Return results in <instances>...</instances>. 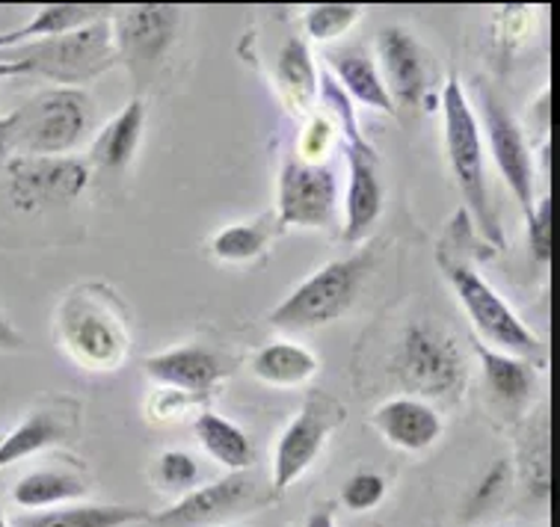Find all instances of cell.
Listing matches in <instances>:
<instances>
[{
    "label": "cell",
    "instance_id": "cell-38",
    "mask_svg": "<svg viewBox=\"0 0 560 527\" xmlns=\"http://www.w3.org/2000/svg\"><path fill=\"white\" fill-rule=\"evenodd\" d=\"M21 74H31V71H27V66H21V62L0 60V81H7V78H21Z\"/></svg>",
    "mask_w": 560,
    "mask_h": 527
},
{
    "label": "cell",
    "instance_id": "cell-29",
    "mask_svg": "<svg viewBox=\"0 0 560 527\" xmlns=\"http://www.w3.org/2000/svg\"><path fill=\"white\" fill-rule=\"evenodd\" d=\"M362 15V7H350V3H320V7H308L303 15V27L312 39L332 42L345 36Z\"/></svg>",
    "mask_w": 560,
    "mask_h": 527
},
{
    "label": "cell",
    "instance_id": "cell-4",
    "mask_svg": "<svg viewBox=\"0 0 560 527\" xmlns=\"http://www.w3.org/2000/svg\"><path fill=\"white\" fill-rule=\"evenodd\" d=\"M12 119V157H66L90 125V98L81 90H45Z\"/></svg>",
    "mask_w": 560,
    "mask_h": 527
},
{
    "label": "cell",
    "instance_id": "cell-18",
    "mask_svg": "<svg viewBox=\"0 0 560 527\" xmlns=\"http://www.w3.org/2000/svg\"><path fill=\"white\" fill-rule=\"evenodd\" d=\"M273 83L279 92V102L285 104L288 113L294 116H312L315 113L320 83H317V69L312 60V51L303 39H288L282 51L276 57Z\"/></svg>",
    "mask_w": 560,
    "mask_h": 527
},
{
    "label": "cell",
    "instance_id": "cell-2",
    "mask_svg": "<svg viewBox=\"0 0 560 527\" xmlns=\"http://www.w3.org/2000/svg\"><path fill=\"white\" fill-rule=\"evenodd\" d=\"M7 60L27 66L31 74L62 83V90H78V83L102 78L119 57H116L110 19H98L54 39L19 45L7 51Z\"/></svg>",
    "mask_w": 560,
    "mask_h": 527
},
{
    "label": "cell",
    "instance_id": "cell-19",
    "mask_svg": "<svg viewBox=\"0 0 560 527\" xmlns=\"http://www.w3.org/2000/svg\"><path fill=\"white\" fill-rule=\"evenodd\" d=\"M145 125V107L140 98H133L131 104H125V110L104 125L98 137L92 140L90 149V163L86 166H95L102 173H122L128 169L137 154V145H140V137H143Z\"/></svg>",
    "mask_w": 560,
    "mask_h": 527
},
{
    "label": "cell",
    "instance_id": "cell-20",
    "mask_svg": "<svg viewBox=\"0 0 560 527\" xmlns=\"http://www.w3.org/2000/svg\"><path fill=\"white\" fill-rule=\"evenodd\" d=\"M329 69L336 74L338 90L347 92L353 102L362 107L380 113H395L392 95H388L386 83L380 78L377 62L371 60L362 48H338V51L326 54Z\"/></svg>",
    "mask_w": 560,
    "mask_h": 527
},
{
    "label": "cell",
    "instance_id": "cell-5",
    "mask_svg": "<svg viewBox=\"0 0 560 527\" xmlns=\"http://www.w3.org/2000/svg\"><path fill=\"white\" fill-rule=\"evenodd\" d=\"M368 261H371L368 253H359L320 267L294 294L276 305L270 312V324L300 332V329H317V326L338 320L357 300Z\"/></svg>",
    "mask_w": 560,
    "mask_h": 527
},
{
    "label": "cell",
    "instance_id": "cell-6",
    "mask_svg": "<svg viewBox=\"0 0 560 527\" xmlns=\"http://www.w3.org/2000/svg\"><path fill=\"white\" fill-rule=\"evenodd\" d=\"M398 376L418 400L457 395L466 383V359L457 338L430 320L412 324L400 341Z\"/></svg>",
    "mask_w": 560,
    "mask_h": 527
},
{
    "label": "cell",
    "instance_id": "cell-11",
    "mask_svg": "<svg viewBox=\"0 0 560 527\" xmlns=\"http://www.w3.org/2000/svg\"><path fill=\"white\" fill-rule=\"evenodd\" d=\"M338 204L336 173L324 163L291 157L279 175V213L276 223L296 229H320L332 220Z\"/></svg>",
    "mask_w": 560,
    "mask_h": 527
},
{
    "label": "cell",
    "instance_id": "cell-37",
    "mask_svg": "<svg viewBox=\"0 0 560 527\" xmlns=\"http://www.w3.org/2000/svg\"><path fill=\"white\" fill-rule=\"evenodd\" d=\"M306 527H336V513L329 507L315 510V513L306 518Z\"/></svg>",
    "mask_w": 560,
    "mask_h": 527
},
{
    "label": "cell",
    "instance_id": "cell-17",
    "mask_svg": "<svg viewBox=\"0 0 560 527\" xmlns=\"http://www.w3.org/2000/svg\"><path fill=\"white\" fill-rule=\"evenodd\" d=\"M374 426H377L388 445L418 454L428 450L442 436V418L428 400L418 397H392L374 412Z\"/></svg>",
    "mask_w": 560,
    "mask_h": 527
},
{
    "label": "cell",
    "instance_id": "cell-35",
    "mask_svg": "<svg viewBox=\"0 0 560 527\" xmlns=\"http://www.w3.org/2000/svg\"><path fill=\"white\" fill-rule=\"evenodd\" d=\"M24 347V338L15 326L0 315V350H21Z\"/></svg>",
    "mask_w": 560,
    "mask_h": 527
},
{
    "label": "cell",
    "instance_id": "cell-10",
    "mask_svg": "<svg viewBox=\"0 0 560 527\" xmlns=\"http://www.w3.org/2000/svg\"><path fill=\"white\" fill-rule=\"evenodd\" d=\"M178 24L182 10L175 7H128L113 21L116 57L131 69L140 90L161 66L163 54L170 51L178 36Z\"/></svg>",
    "mask_w": 560,
    "mask_h": 527
},
{
    "label": "cell",
    "instance_id": "cell-23",
    "mask_svg": "<svg viewBox=\"0 0 560 527\" xmlns=\"http://www.w3.org/2000/svg\"><path fill=\"white\" fill-rule=\"evenodd\" d=\"M107 7H90V3H48L39 7L27 24H21L19 31L0 33V51H12L19 45H31V42L54 39L62 33L78 31L83 24L107 19Z\"/></svg>",
    "mask_w": 560,
    "mask_h": 527
},
{
    "label": "cell",
    "instance_id": "cell-34",
    "mask_svg": "<svg viewBox=\"0 0 560 527\" xmlns=\"http://www.w3.org/2000/svg\"><path fill=\"white\" fill-rule=\"evenodd\" d=\"M190 397L182 395V391H173V388H161L158 395L152 397V418L158 421H175V418H182L184 406H187Z\"/></svg>",
    "mask_w": 560,
    "mask_h": 527
},
{
    "label": "cell",
    "instance_id": "cell-14",
    "mask_svg": "<svg viewBox=\"0 0 560 527\" xmlns=\"http://www.w3.org/2000/svg\"><path fill=\"white\" fill-rule=\"evenodd\" d=\"M145 376L158 386L173 388L187 397H202L220 386L225 376L223 359L205 347H175L166 353L149 355L143 362Z\"/></svg>",
    "mask_w": 560,
    "mask_h": 527
},
{
    "label": "cell",
    "instance_id": "cell-15",
    "mask_svg": "<svg viewBox=\"0 0 560 527\" xmlns=\"http://www.w3.org/2000/svg\"><path fill=\"white\" fill-rule=\"evenodd\" d=\"M377 57L380 78L386 83L392 104L416 110L424 98V90H428L424 62H421L416 39L400 27H386L377 36Z\"/></svg>",
    "mask_w": 560,
    "mask_h": 527
},
{
    "label": "cell",
    "instance_id": "cell-33",
    "mask_svg": "<svg viewBox=\"0 0 560 527\" xmlns=\"http://www.w3.org/2000/svg\"><path fill=\"white\" fill-rule=\"evenodd\" d=\"M528 244L534 261L546 267L551 258V202L542 199L534 211L528 213Z\"/></svg>",
    "mask_w": 560,
    "mask_h": 527
},
{
    "label": "cell",
    "instance_id": "cell-8",
    "mask_svg": "<svg viewBox=\"0 0 560 527\" xmlns=\"http://www.w3.org/2000/svg\"><path fill=\"white\" fill-rule=\"evenodd\" d=\"M90 184V166L74 157H12L3 166V196L15 211H45L74 202Z\"/></svg>",
    "mask_w": 560,
    "mask_h": 527
},
{
    "label": "cell",
    "instance_id": "cell-36",
    "mask_svg": "<svg viewBox=\"0 0 560 527\" xmlns=\"http://www.w3.org/2000/svg\"><path fill=\"white\" fill-rule=\"evenodd\" d=\"M12 154V119L10 116H0V157H10Z\"/></svg>",
    "mask_w": 560,
    "mask_h": 527
},
{
    "label": "cell",
    "instance_id": "cell-28",
    "mask_svg": "<svg viewBox=\"0 0 560 527\" xmlns=\"http://www.w3.org/2000/svg\"><path fill=\"white\" fill-rule=\"evenodd\" d=\"M270 237H273V229L267 225V220L229 225V229L214 234L211 253H214L220 261L229 264L253 261V258H258V255L265 253L267 244H270Z\"/></svg>",
    "mask_w": 560,
    "mask_h": 527
},
{
    "label": "cell",
    "instance_id": "cell-16",
    "mask_svg": "<svg viewBox=\"0 0 560 527\" xmlns=\"http://www.w3.org/2000/svg\"><path fill=\"white\" fill-rule=\"evenodd\" d=\"M347 169H350V181H347L345 199V241L359 244V241H365L368 232L377 223L380 211H383V187H380L377 178L374 149L371 145H347Z\"/></svg>",
    "mask_w": 560,
    "mask_h": 527
},
{
    "label": "cell",
    "instance_id": "cell-32",
    "mask_svg": "<svg viewBox=\"0 0 560 527\" xmlns=\"http://www.w3.org/2000/svg\"><path fill=\"white\" fill-rule=\"evenodd\" d=\"M332 142H336V125H332V119H326L320 113H312L306 128L300 133V140H296V161L324 163V157L332 149Z\"/></svg>",
    "mask_w": 560,
    "mask_h": 527
},
{
    "label": "cell",
    "instance_id": "cell-26",
    "mask_svg": "<svg viewBox=\"0 0 560 527\" xmlns=\"http://www.w3.org/2000/svg\"><path fill=\"white\" fill-rule=\"evenodd\" d=\"M194 430L205 454L229 475H241L244 468L253 466V442L235 421L217 412H202L194 421Z\"/></svg>",
    "mask_w": 560,
    "mask_h": 527
},
{
    "label": "cell",
    "instance_id": "cell-27",
    "mask_svg": "<svg viewBox=\"0 0 560 527\" xmlns=\"http://www.w3.org/2000/svg\"><path fill=\"white\" fill-rule=\"evenodd\" d=\"M478 355L480 365H483V376H487V386L495 395V400H501L508 409H520L522 403H528L537 379H534V371H530L525 359L489 350L483 344H478Z\"/></svg>",
    "mask_w": 560,
    "mask_h": 527
},
{
    "label": "cell",
    "instance_id": "cell-13",
    "mask_svg": "<svg viewBox=\"0 0 560 527\" xmlns=\"http://www.w3.org/2000/svg\"><path fill=\"white\" fill-rule=\"evenodd\" d=\"M253 501V483L244 475H229L208 487L190 489L173 507L152 516L154 527H211L235 516Z\"/></svg>",
    "mask_w": 560,
    "mask_h": 527
},
{
    "label": "cell",
    "instance_id": "cell-12",
    "mask_svg": "<svg viewBox=\"0 0 560 527\" xmlns=\"http://www.w3.org/2000/svg\"><path fill=\"white\" fill-rule=\"evenodd\" d=\"M483 125H487L489 152L501 178L525 213H530L534 211V157L516 119L489 92H483Z\"/></svg>",
    "mask_w": 560,
    "mask_h": 527
},
{
    "label": "cell",
    "instance_id": "cell-31",
    "mask_svg": "<svg viewBox=\"0 0 560 527\" xmlns=\"http://www.w3.org/2000/svg\"><path fill=\"white\" fill-rule=\"evenodd\" d=\"M383 497H386V480L377 471H357L341 489V504L350 513H368L380 507Z\"/></svg>",
    "mask_w": 560,
    "mask_h": 527
},
{
    "label": "cell",
    "instance_id": "cell-7",
    "mask_svg": "<svg viewBox=\"0 0 560 527\" xmlns=\"http://www.w3.org/2000/svg\"><path fill=\"white\" fill-rule=\"evenodd\" d=\"M445 273L480 338L492 344L489 350L516 355V359H530L540 353V338L522 324L520 315L501 300L499 291L483 282L469 264L445 261Z\"/></svg>",
    "mask_w": 560,
    "mask_h": 527
},
{
    "label": "cell",
    "instance_id": "cell-30",
    "mask_svg": "<svg viewBox=\"0 0 560 527\" xmlns=\"http://www.w3.org/2000/svg\"><path fill=\"white\" fill-rule=\"evenodd\" d=\"M154 480L163 492L182 497L199 487V462L187 450H163L154 462Z\"/></svg>",
    "mask_w": 560,
    "mask_h": 527
},
{
    "label": "cell",
    "instance_id": "cell-3",
    "mask_svg": "<svg viewBox=\"0 0 560 527\" xmlns=\"http://www.w3.org/2000/svg\"><path fill=\"white\" fill-rule=\"evenodd\" d=\"M442 116H445V149H448L451 173L466 204H469L475 223L487 241L501 244V229L495 223V211L489 202L487 169H483V137H480L478 116L471 110L469 98L463 95L454 78L442 90Z\"/></svg>",
    "mask_w": 560,
    "mask_h": 527
},
{
    "label": "cell",
    "instance_id": "cell-1",
    "mask_svg": "<svg viewBox=\"0 0 560 527\" xmlns=\"http://www.w3.org/2000/svg\"><path fill=\"white\" fill-rule=\"evenodd\" d=\"M57 344L83 371H119L131 353L128 308L107 284H78L57 308Z\"/></svg>",
    "mask_w": 560,
    "mask_h": 527
},
{
    "label": "cell",
    "instance_id": "cell-39",
    "mask_svg": "<svg viewBox=\"0 0 560 527\" xmlns=\"http://www.w3.org/2000/svg\"><path fill=\"white\" fill-rule=\"evenodd\" d=\"M0 527H10V525H7V522H3V518H0Z\"/></svg>",
    "mask_w": 560,
    "mask_h": 527
},
{
    "label": "cell",
    "instance_id": "cell-24",
    "mask_svg": "<svg viewBox=\"0 0 560 527\" xmlns=\"http://www.w3.org/2000/svg\"><path fill=\"white\" fill-rule=\"evenodd\" d=\"M86 495H90V487L83 477L72 475V471H57V468L31 471L12 487V504L21 510H31V513L62 507V504H78Z\"/></svg>",
    "mask_w": 560,
    "mask_h": 527
},
{
    "label": "cell",
    "instance_id": "cell-25",
    "mask_svg": "<svg viewBox=\"0 0 560 527\" xmlns=\"http://www.w3.org/2000/svg\"><path fill=\"white\" fill-rule=\"evenodd\" d=\"M317 355L296 341H270L249 362L261 383L273 388H296L317 374Z\"/></svg>",
    "mask_w": 560,
    "mask_h": 527
},
{
    "label": "cell",
    "instance_id": "cell-9",
    "mask_svg": "<svg viewBox=\"0 0 560 527\" xmlns=\"http://www.w3.org/2000/svg\"><path fill=\"white\" fill-rule=\"evenodd\" d=\"M345 418L341 403L332 397L312 395L300 409V415L285 426L273 450V492H288L320 457L326 438Z\"/></svg>",
    "mask_w": 560,
    "mask_h": 527
},
{
    "label": "cell",
    "instance_id": "cell-21",
    "mask_svg": "<svg viewBox=\"0 0 560 527\" xmlns=\"http://www.w3.org/2000/svg\"><path fill=\"white\" fill-rule=\"evenodd\" d=\"M149 518V510L125 504H62L39 513H21L10 527H125Z\"/></svg>",
    "mask_w": 560,
    "mask_h": 527
},
{
    "label": "cell",
    "instance_id": "cell-22",
    "mask_svg": "<svg viewBox=\"0 0 560 527\" xmlns=\"http://www.w3.org/2000/svg\"><path fill=\"white\" fill-rule=\"evenodd\" d=\"M74 430V412L66 415L60 409H36L24 418L12 433L0 438V471L15 466L21 459L57 445Z\"/></svg>",
    "mask_w": 560,
    "mask_h": 527
},
{
    "label": "cell",
    "instance_id": "cell-40",
    "mask_svg": "<svg viewBox=\"0 0 560 527\" xmlns=\"http://www.w3.org/2000/svg\"><path fill=\"white\" fill-rule=\"evenodd\" d=\"M546 527H549V525H546Z\"/></svg>",
    "mask_w": 560,
    "mask_h": 527
}]
</instances>
